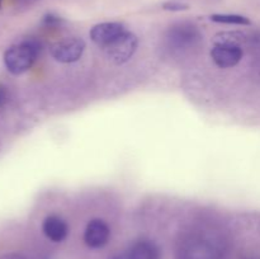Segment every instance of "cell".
Listing matches in <instances>:
<instances>
[{
  "label": "cell",
  "mask_w": 260,
  "mask_h": 259,
  "mask_svg": "<svg viewBox=\"0 0 260 259\" xmlns=\"http://www.w3.org/2000/svg\"><path fill=\"white\" fill-rule=\"evenodd\" d=\"M38 46L33 41H24L8 48L4 53V63L8 71L20 75L33 66L38 56Z\"/></svg>",
  "instance_id": "obj_1"
},
{
  "label": "cell",
  "mask_w": 260,
  "mask_h": 259,
  "mask_svg": "<svg viewBox=\"0 0 260 259\" xmlns=\"http://www.w3.org/2000/svg\"><path fill=\"white\" fill-rule=\"evenodd\" d=\"M139 47V38L135 33L126 32L122 33L119 37L112 43H109L107 47H104V55L114 65H123L127 61L132 58L135 52Z\"/></svg>",
  "instance_id": "obj_2"
},
{
  "label": "cell",
  "mask_w": 260,
  "mask_h": 259,
  "mask_svg": "<svg viewBox=\"0 0 260 259\" xmlns=\"http://www.w3.org/2000/svg\"><path fill=\"white\" fill-rule=\"evenodd\" d=\"M86 43L83 38L69 37L56 42L51 47V55L57 62L73 63L81 58Z\"/></svg>",
  "instance_id": "obj_3"
},
{
  "label": "cell",
  "mask_w": 260,
  "mask_h": 259,
  "mask_svg": "<svg viewBox=\"0 0 260 259\" xmlns=\"http://www.w3.org/2000/svg\"><path fill=\"white\" fill-rule=\"evenodd\" d=\"M243 48L240 45H221L215 43L211 50L213 62L221 69H230L238 65L243 58Z\"/></svg>",
  "instance_id": "obj_4"
},
{
  "label": "cell",
  "mask_w": 260,
  "mask_h": 259,
  "mask_svg": "<svg viewBox=\"0 0 260 259\" xmlns=\"http://www.w3.org/2000/svg\"><path fill=\"white\" fill-rule=\"evenodd\" d=\"M123 32H126V28H124L123 23L104 22L94 25L90 29V32H89V35H90V40L95 45L104 48L109 43L113 42L117 37H119Z\"/></svg>",
  "instance_id": "obj_5"
},
{
  "label": "cell",
  "mask_w": 260,
  "mask_h": 259,
  "mask_svg": "<svg viewBox=\"0 0 260 259\" xmlns=\"http://www.w3.org/2000/svg\"><path fill=\"white\" fill-rule=\"evenodd\" d=\"M109 236H111L109 226L101 218H93L89 221L84 231V241L91 249L103 248L108 243Z\"/></svg>",
  "instance_id": "obj_6"
},
{
  "label": "cell",
  "mask_w": 260,
  "mask_h": 259,
  "mask_svg": "<svg viewBox=\"0 0 260 259\" xmlns=\"http://www.w3.org/2000/svg\"><path fill=\"white\" fill-rule=\"evenodd\" d=\"M168 38L178 47H184V46L197 43L201 40V33L196 25L189 24V23H178L170 27Z\"/></svg>",
  "instance_id": "obj_7"
},
{
  "label": "cell",
  "mask_w": 260,
  "mask_h": 259,
  "mask_svg": "<svg viewBox=\"0 0 260 259\" xmlns=\"http://www.w3.org/2000/svg\"><path fill=\"white\" fill-rule=\"evenodd\" d=\"M42 231L51 241L61 243L69 235V226L63 218L57 215H50L43 220Z\"/></svg>",
  "instance_id": "obj_8"
},
{
  "label": "cell",
  "mask_w": 260,
  "mask_h": 259,
  "mask_svg": "<svg viewBox=\"0 0 260 259\" xmlns=\"http://www.w3.org/2000/svg\"><path fill=\"white\" fill-rule=\"evenodd\" d=\"M132 259H160V249L149 239L135 241L128 250Z\"/></svg>",
  "instance_id": "obj_9"
},
{
  "label": "cell",
  "mask_w": 260,
  "mask_h": 259,
  "mask_svg": "<svg viewBox=\"0 0 260 259\" xmlns=\"http://www.w3.org/2000/svg\"><path fill=\"white\" fill-rule=\"evenodd\" d=\"M210 19L215 23L231 25H250L251 22L248 17L240 14H212Z\"/></svg>",
  "instance_id": "obj_10"
},
{
  "label": "cell",
  "mask_w": 260,
  "mask_h": 259,
  "mask_svg": "<svg viewBox=\"0 0 260 259\" xmlns=\"http://www.w3.org/2000/svg\"><path fill=\"white\" fill-rule=\"evenodd\" d=\"M245 40V35L243 32L233 30V32H218L213 37V42L221 45H240Z\"/></svg>",
  "instance_id": "obj_11"
},
{
  "label": "cell",
  "mask_w": 260,
  "mask_h": 259,
  "mask_svg": "<svg viewBox=\"0 0 260 259\" xmlns=\"http://www.w3.org/2000/svg\"><path fill=\"white\" fill-rule=\"evenodd\" d=\"M161 8L167 12H184L189 9V5L182 2H165Z\"/></svg>",
  "instance_id": "obj_12"
},
{
  "label": "cell",
  "mask_w": 260,
  "mask_h": 259,
  "mask_svg": "<svg viewBox=\"0 0 260 259\" xmlns=\"http://www.w3.org/2000/svg\"><path fill=\"white\" fill-rule=\"evenodd\" d=\"M61 22H62V18L58 17V15L56 14H52V13H48V14H46L45 17H43V23H45L46 25H57L60 24Z\"/></svg>",
  "instance_id": "obj_13"
},
{
  "label": "cell",
  "mask_w": 260,
  "mask_h": 259,
  "mask_svg": "<svg viewBox=\"0 0 260 259\" xmlns=\"http://www.w3.org/2000/svg\"><path fill=\"white\" fill-rule=\"evenodd\" d=\"M8 102V91L4 86L0 85V108Z\"/></svg>",
  "instance_id": "obj_14"
},
{
  "label": "cell",
  "mask_w": 260,
  "mask_h": 259,
  "mask_svg": "<svg viewBox=\"0 0 260 259\" xmlns=\"http://www.w3.org/2000/svg\"><path fill=\"white\" fill-rule=\"evenodd\" d=\"M0 259H25L20 253H8L0 256Z\"/></svg>",
  "instance_id": "obj_15"
},
{
  "label": "cell",
  "mask_w": 260,
  "mask_h": 259,
  "mask_svg": "<svg viewBox=\"0 0 260 259\" xmlns=\"http://www.w3.org/2000/svg\"><path fill=\"white\" fill-rule=\"evenodd\" d=\"M111 259H132L131 255H129L128 251H126V253H121V254H116V255L112 256Z\"/></svg>",
  "instance_id": "obj_16"
},
{
  "label": "cell",
  "mask_w": 260,
  "mask_h": 259,
  "mask_svg": "<svg viewBox=\"0 0 260 259\" xmlns=\"http://www.w3.org/2000/svg\"><path fill=\"white\" fill-rule=\"evenodd\" d=\"M0 2H2V0H0Z\"/></svg>",
  "instance_id": "obj_17"
}]
</instances>
